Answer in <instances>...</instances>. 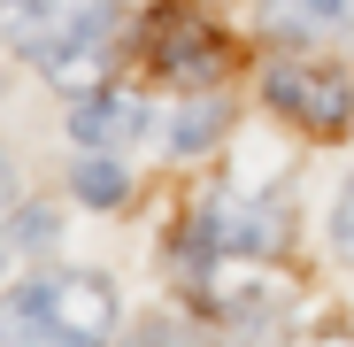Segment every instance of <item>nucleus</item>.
<instances>
[{"label": "nucleus", "mask_w": 354, "mask_h": 347, "mask_svg": "<svg viewBox=\"0 0 354 347\" xmlns=\"http://www.w3.org/2000/svg\"><path fill=\"white\" fill-rule=\"evenodd\" d=\"M216 132H223V100H193V108L169 124V147H177V154H201Z\"/></svg>", "instance_id": "obj_9"}, {"label": "nucleus", "mask_w": 354, "mask_h": 347, "mask_svg": "<svg viewBox=\"0 0 354 347\" xmlns=\"http://www.w3.org/2000/svg\"><path fill=\"white\" fill-rule=\"evenodd\" d=\"M270 24H292V31H346V24H354V0H270Z\"/></svg>", "instance_id": "obj_7"}, {"label": "nucleus", "mask_w": 354, "mask_h": 347, "mask_svg": "<svg viewBox=\"0 0 354 347\" xmlns=\"http://www.w3.org/2000/svg\"><path fill=\"white\" fill-rule=\"evenodd\" d=\"M147 124V108L131 100V93H85L77 108H70V139L77 147H115V139H131Z\"/></svg>", "instance_id": "obj_6"}, {"label": "nucleus", "mask_w": 354, "mask_h": 347, "mask_svg": "<svg viewBox=\"0 0 354 347\" xmlns=\"http://www.w3.org/2000/svg\"><path fill=\"white\" fill-rule=\"evenodd\" d=\"M331 240L354 255V186H346V193H339V208H331Z\"/></svg>", "instance_id": "obj_11"}, {"label": "nucleus", "mask_w": 354, "mask_h": 347, "mask_svg": "<svg viewBox=\"0 0 354 347\" xmlns=\"http://www.w3.org/2000/svg\"><path fill=\"white\" fill-rule=\"evenodd\" d=\"M108 54H115V8H77L70 24H54L39 39V62L54 85H93L108 70Z\"/></svg>", "instance_id": "obj_4"}, {"label": "nucleus", "mask_w": 354, "mask_h": 347, "mask_svg": "<svg viewBox=\"0 0 354 347\" xmlns=\"http://www.w3.org/2000/svg\"><path fill=\"white\" fill-rule=\"evenodd\" d=\"M270 108H285L292 124H308V132H346L354 124V85L339 78V70H301V62H285V70H270Z\"/></svg>", "instance_id": "obj_3"}, {"label": "nucleus", "mask_w": 354, "mask_h": 347, "mask_svg": "<svg viewBox=\"0 0 354 347\" xmlns=\"http://www.w3.org/2000/svg\"><path fill=\"white\" fill-rule=\"evenodd\" d=\"M46 240H54V216H46V208H16V216H8V247H16V255H39Z\"/></svg>", "instance_id": "obj_10"}, {"label": "nucleus", "mask_w": 354, "mask_h": 347, "mask_svg": "<svg viewBox=\"0 0 354 347\" xmlns=\"http://www.w3.org/2000/svg\"><path fill=\"white\" fill-rule=\"evenodd\" d=\"M285 247V208L277 201H216L193 231H185V255H270Z\"/></svg>", "instance_id": "obj_2"}, {"label": "nucleus", "mask_w": 354, "mask_h": 347, "mask_svg": "<svg viewBox=\"0 0 354 347\" xmlns=\"http://www.w3.org/2000/svg\"><path fill=\"white\" fill-rule=\"evenodd\" d=\"M16 324L39 332V339H62V347H85L115 324V294H108V278H31L16 285Z\"/></svg>", "instance_id": "obj_1"}, {"label": "nucleus", "mask_w": 354, "mask_h": 347, "mask_svg": "<svg viewBox=\"0 0 354 347\" xmlns=\"http://www.w3.org/2000/svg\"><path fill=\"white\" fill-rule=\"evenodd\" d=\"M147 54H154V70L177 78V85H201V78H216V62H223L216 31H208L193 8H162V16L147 24Z\"/></svg>", "instance_id": "obj_5"}, {"label": "nucleus", "mask_w": 354, "mask_h": 347, "mask_svg": "<svg viewBox=\"0 0 354 347\" xmlns=\"http://www.w3.org/2000/svg\"><path fill=\"white\" fill-rule=\"evenodd\" d=\"M70 186H77V201H93V208H115V201H124V170H115L100 147L70 170Z\"/></svg>", "instance_id": "obj_8"}]
</instances>
